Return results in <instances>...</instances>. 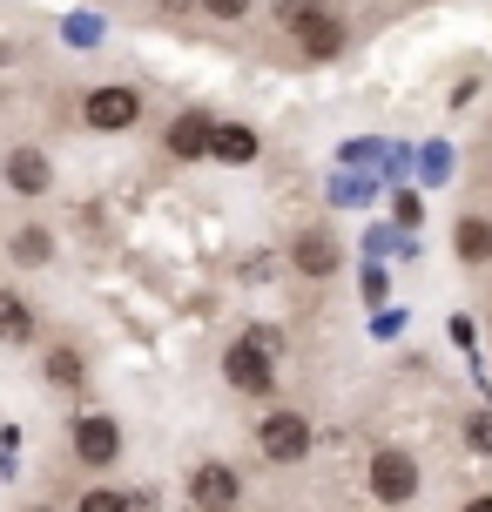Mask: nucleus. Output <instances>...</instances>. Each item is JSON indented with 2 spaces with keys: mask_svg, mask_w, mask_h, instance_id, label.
Segmentation results:
<instances>
[{
  "mask_svg": "<svg viewBox=\"0 0 492 512\" xmlns=\"http://www.w3.org/2000/svg\"><path fill=\"white\" fill-rule=\"evenodd\" d=\"M41 378H48V384H61V391H75V384L88 378V364H81V351H75V344H54V351H48V364H41Z\"/></svg>",
  "mask_w": 492,
  "mask_h": 512,
  "instance_id": "2eb2a0df",
  "label": "nucleus"
},
{
  "mask_svg": "<svg viewBox=\"0 0 492 512\" xmlns=\"http://www.w3.org/2000/svg\"><path fill=\"white\" fill-rule=\"evenodd\" d=\"M459 512H492V492H479V499H466Z\"/></svg>",
  "mask_w": 492,
  "mask_h": 512,
  "instance_id": "aec40b11",
  "label": "nucleus"
},
{
  "mask_svg": "<svg viewBox=\"0 0 492 512\" xmlns=\"http://www.w3.org/2000/svg\"><path fill=\"white\" fill-rule=\"evenodd\" d=\"M472 445H479V452H492V425H472Z\"/></svg>",
  "mask_w": 492,
  "mask_h": 512,
  "instance_id": "6ab92c4d",
  "label": "nucleus"
},
{
  "mask_svg": "<svg viewBox=\"0 0 492 512\" xmlns=\"http://www.w3.org/2000/svg\"><path fill=\"white\" fill-rule=\"evenodd\" d=\"M0 344H34V304L21 290H0Z\"/></svg>",
  "mask_w": 492,
  "mask_h": 512,
  "instance_id": "ddd939ff",
  "label": "nucleus"
},
{
  "mask_svg": "<svg viewBox=\"0 0 492 512\" xmlns=\"http://www.w3.org/2000/svg\"><path fill=\"white\" fill-rule=\"evenodd\" d=\"M257 452L270 465H304V459H311V418H304V411H290V405H277L257 425Z\"/></svg>",
  "mask_w": 492,
  "mask_h": 512,
  "instance_id": "20e7f679",
  "label": "nucleus"
},
{
  "mask_svg": "<svg viewBox=\"0 0 492 512\" xmlns=\"http://www.w3.org/2000/svg\"><path fill=\"white\" fill-rule=\"evenodd\" d=\"M75 512H135V506H129V492H115V486H88L75 499Z\"/></svg>",
  "mask_w": 492,
  "mask_h": 512,
  "instance_id": "dca6fc26",
  "label": "nucleus"
},
{
  "mask_svg": "<svg viewBox=\"0 0 492 512\" xmlns=\"http://www.w3.org/2000/svg\"><path fill=\"white\" fill-rule=\"evenodd\" d=\"M7 256H14L21 270H41V263H54V230H41V223H27V230H14Z\"/></svg>",
  "mask_w": 492,
  "mask_h": 512,
  "instance_id": "4468645a",
  "label": "nucleus"
},
{
  "mask_svg": "<svg viewBox=\"0 0 492 512\" xmlns=\"http://www.w3.org/2000/svg\"><path fill=\"white\" fill-rule=\"evenodd\" d=\"M0 102H7V88H0Z\"/></svg>",
  "mask_w": 492,
  "mask_h": 512,
  "instance_id": "5701e85b",
  "label": "nucleus"
},
{
  "mask_svg": "<svg viewBox=\"0 0 492 512\" xmlns=\"http://www.w3.org/2000/svg\"><path fill=\"white\" fill-rule=\"evenodd\" d=\"M0 176H7V189H14V196H48V189H54V162H48V149L14 142V149L0 155Z\"/></svg>",
  "mask_w": 492,
  "mask_h": 512,
  "instance_id": "0eeeda50",
  "label": "nucleus"
},
{
  "mask_svg": "<svg viewBox=\"0 0 492 512\" xmlns=\"http://www.w3.org/2000/svg\"><path fill=\"white\" fill-rule=\"evenodd\" d=\"M257 128H243V122H216V142H209V155L216 162H230V169H243V162H257Z\"/></svg>",
  "mask_w": 492,
  "mask_h": 512,
  "instance_id": "f8f14e48",
  "label": "nucleus"
},
{
  "mask_svg": "<svg viewBox=\"0 0 492 512\" xmlns=\"http://www.w3.org/2000/svg\"><path fill=\"white\" fill-rule=\"evenodd\" d=\"M81 122L95 128V135H129L142 122V95H135L129 81H102V88L81 95Z\"/></svg>",
  "mask_w": 492,
  "mask_h": 512,
  "instance_id": "f03ea898",
  "label": "nucleus"
},
{
  "mask_svg": "<svg viewBox=\"0 0 492 512\" xmlns=\"http://www.w3.org/2000/svg\"><path fill=\"white\" fill-rule=\"evenodd\" d=\"M209 142H216V122H209L203 108H182L176 122H169V135H162V149L176 155V162H203Z\"/></svg>",
  "mask_w": 492,
  "mask_h": 512,
  "instance_id": "6e6552de",
  "label": "nucleus"
},
{
  "mask_svg": "<svg viewBox=\"0 0 492 512\" xmlns=\"http://www.w3.org/2000/svg\"><path fill=\"white\" fill-rule=\"evenodd\" d=\"M236 499H243V472H236L230 459L189 465V506H196V512H230Z\"/></svg>",
  "mask_w": 492,
  "mask_h": 512,
  "instance_id": "423d86ee",
  "label": "nucleus"
},
{
  "mask_svg": "<svg viewBox=\"0 0 492 512\" xmlns=\"http://www.w3.org/2000/svg\"><path fill=\"white\" fill-rule=\"evenodd\" d=\"M196 7H203L209 21H243L250 14V0H196Z\"/></svg>",
  "mask_w": 492,
  "mask_h": 512,
  "instance_id": "f3484780",
  "label": "nucleus"
},
{
  "mask_svg": "<svg viewBox=\"0 0 492 512\" xmlns=\"http://www.w3.org/2000/svg\"><path fill=\"white\" fill-rule=\"evenodd\" d=\"M364 486H371L378 506H412L418 499V459L405 445H378L371 465H364Z\"/></svg>",
  "mask_w": 492,
  "mask_h": 512,
  "instance_id": "f257e3e1",
  "label": "nucleus"
},
{
  "mask_svg": "<svg viewBox=\"0 0 492 512\" xmlns=\"http://www.w3.org/2000/svg\"><path fill=\"white\" fill-rule=\"evenodd\" d=\"M75 459L88 472H108V465L122 459V418L115 411H81L75 418Z\"/></svg>",
  "mask_w": 492,
  "mask_h": 512,
  "instance_id": "39448f33",
  "label": "nucleus"
},
{
  "mask_svg": "<svg viewBox=\"0 0 492 512\" xmlns=\"http://www.w3.org/2000/svg\"><path fill=\"white\" fill-rule=\"evenodd\" d=\"M290 270H297V277H331L337 270L331 230H297V243H290Z\"/></svg>",
  "mask_w": 492,
  "mask_h": 512,
  "instance_id": "9d476101",
  "label": "nucleus"
},
{
  "mask_svg": "<svg viewBox=\"0 0 492 512\" xmlns=\"http://www.w3.org/2000/svg\"><path fill=\"white\" fill-rule=\"evenodd\" d=\"M162 14H189V7H196V0H156Z\"/></svg>",
  "mask_w": 492,
  "mask_h": 512,
  "instance_id": "412c9836",
  "label": "nucleus"
},
{
  "mask_svg": "<svg viewBox=\"0 0 492 512\" xmlns=\"http://www.w3.org/2000/svg\"><path fill=\"white\" fill-rule=\"evenodd\" d=\"M27 512H54V506H27Z\"/></svg>",
  "mask_w": 492,
  "mask_h": 512,
  "instance_id": "4be33fe9",
  "label": "nucleus"
},
{
  "mask_svg": "<svg viewBox=\"0 0 492 512\" xmlns=\"http://www.w3.org/2000/svg\"><path fill=\"white\" fill-rule=\"evenodd\" d=\"M223 378H230V391H243V398H270V391H277V351L257 344V337H236L230 351H223Z\"/></svg>",
  "mask_w": 492,
  "mask_h": 512,
  "instance_id": "7ed1b4c3",
  "label": "nucleus"
},
{
  "mask_svg": "<svg viewBox=\"0 0 492 512\" xmlns=\"http://www.w3.org/2000/svg\"><path fill=\"white\" fill-rule=\"evenodd\" d=\"M452 256H459L466 270L492 263V216H459V230H452Z\"/></svg>",
  "mask_w": 492,
  "mask_h": 512,
  "instance_id": "9b49d317",
  "label": "nucleus"
},
{
  "mask_svg": "<svg viewBox=\"0 0 492 512\" xmlns=\"http://www.w3.org/2000/svg\"><path fill=\"white\" fill-rule=\"evenodd\" d=\"M304 14H324V0H277V27L304 21Z\"/></svg>",
  "mask_w": 492,
  "mask_h": 512,
  "instance_id": "a211bd4d",
  "label": "nucleus"
},
{
  "mask_svg": "<svg viewBox=\"0 0 492 512\" xmlns=\"http://www.w3.org/2000/svg\"><path fill=\"white\" fill-rule=\"evenodd\" d=\"M290 41H297L304 61H331L344 48V21L337 14H304V21H290Z\"/></svg>",
  "mask_w": 492,
  "mask_h": 512,
  "instance_id": "1a4fd4ad",
  "label": "nucleus"
}]
</instances>
